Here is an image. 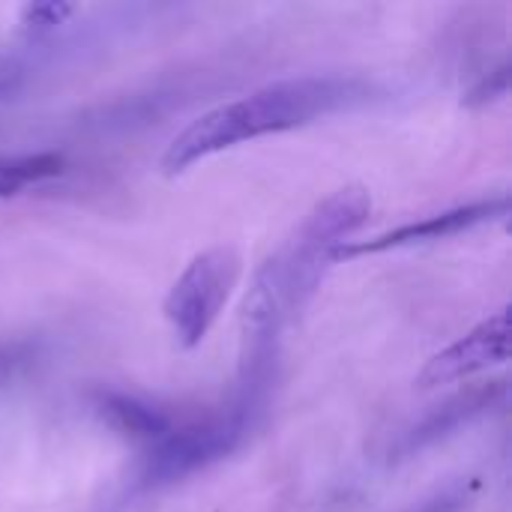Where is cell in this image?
Wrapping results in <instances>:
<instances>
[{
	"label": "cell",
	"mask_w": 512,
	"mask_h": 512,
	"mask_svg": "<svg viewBox=\"0 0 512 512\" xmlns=\"http://www.w3.org/2000/svg\"><path fill=\"white\" fill-rule=\"evenodd\" d=\"M366 96V84L336 75H306L258 87L234 102L192 120L165 150L162 171L180 174L204 156L228 150L234 144L306 126L324 114L348 108Z\"/></svg>",
	"instance_id": "1"
},
{
	"label": "cell",
	"mask_w": 512,
	"mask_h": 512,
	"mask_svg": "<svg viewBox=\"0 0 512 512\" xmlns=\"http://www.w3.org/2000/svg\"><path fill=\"white\" fill-rule=\"evenodd\" d=\"M240 279V258L234 249L201 252L165 297V318L183 348H195L225 309Z\"/></svg>",
	"instance_id": "2"
},
{
	"label": "cell",
	"mask_w": 512,
	"mask_h": 512,
	"mask_svg": "<svg viewBox=\"0 0 512 512\" xmlns=\"http://www.w3.org/2000/svg\"><path fill=\"white\" fill-rule=\"evenodd\" d=\"M246 423H249V402L234 405L228 414L216 420L159 438V447L150 453L144 465L141 483L147 489H156L222 459L240 444V438L246 435Z\"/></svg>",
	"instance_id": "3"
},
{
	"label": "cell",
	"mask_w": 512,
	"mask_h": 512,
	"mask_svg": "<svg viewBox=\"0 0 512 512\" xmlns=\"http://www.w3.org/2000/svg\"><path fill=\"white\" fill-rule=\"evenodd\" d=\"M507 357H510V312L501 309L492 318H486L480 327H474L468 336H462L456 345L435 354L420 372V387H441V384L462 381L468 375L507 363Z\"/></svg>",
	"instance_id": "4"
},
{
	"label": "cell",
	"mask_w": 512,
	"mask_h": 512,
	"mask_svg": "<svg viewBox=\"0 0 512 512\" xmlns=\"http://www.w3.org/2000/svg\"><path fill=\"white\" fill-rule=\"evenodd\" d=\"M504 213L507 210V198L501 201H483V204H471V207H459V210H450V213H441V216H429L423 222H411V225H402L378 240H369V243H357V246H339L333 252L330 261H339V258H351V255H366V252H381V249H390V246H405V243H420V240H438V237H447V234H459L471 225H480L486 219H492V213Z\"/></svg>",
	"instance_id": "5"
},
{
	"label": "cell",
	"mask_w": 512,
	"mask_h": 512,
	"mask_svg": "<svg viewBox=\"0 0 512 512\" xmlns=\"http://www.w3.org/2000/svg\"><path fill=\"white\" fill-rule=\"evenodd\" d=\"M63 159L57 153H21V156H0V198L15 195L33 183L57 177Z\"/></svg>",
	"instance_id": "6"
},
{
	"label": "cell",
	"mask_w": 512,
	"mask_h": 512,
	"mask_svg": "<svg viewBox=\"0 0 512 512\" xmlns=\"http://www.w3.org/2000/svg\"><path fill=\"white\" fill-rule=\"evenodd\" d=\"M102 408H105V414L111 417V423L117 429H123V432H129L135 438H156L159 441V438L168 435V420L156 408L141 405V402H135L129 396H108L102 402Z\"/></svg>",
	"instance_id": "7"
},
{
	"label": "cell",
	"mask_w": 512,
	"mask_h": 512,
	"mask_svg": "<svg viewBox=\"0 0 512 512\" xmlns=\"http://www.w3.org/2000/svg\"><path fill=\"white\" fill-rule=\"evenodd\" d=\"M24 360H27V354L21 348H0V381L9 378Z\"/></svg>",
	"instance_id": "8"
}]
</instances>
